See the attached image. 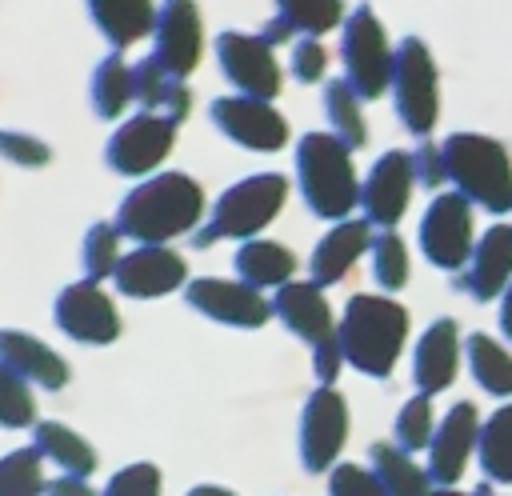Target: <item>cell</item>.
<instances>
[{
    "instance_id": "7bdbcfd3",
    "label": "cell",
    "mask_w": 512,
    "mask_h": 496,
    "mask_svg": "<svg viewBox=\"0 0 512 496\" xmlns=\"http://www.w3.org/2000/svg\"><path fill=\"white\" fill-rule=\"evenodd\" d=\"M412 172H416V180L420 184H428V188H440L444 180H448V172H444V152H440V144H432V140H424L416 152H412Z\"/></svg>"
},
{
    "instance_id": "2e32d148",
    "label": "cell",
    "mask_w": 512,
    "mask_h": 496,
    "mask_svg": "<svg viewBox=\"0 0 512 496\" xmlns=\"http://www.w3.org/2000/svg\"><path fill=\"white\" fill-rule=\"evenodd\" d=\"M184 300L200 316H208L216 324H228V328H260L272 316V300L264 292H256V288H248L240 280H224V276H196V280H188Z\"/></svg>"
},
{
    "instance_id": "d6a6232c",
    "label": "cell",
    "mask_w": 512,
    "mask_h": 496,
    "mask_svg": "<svg viewBox=\"0 0 512 496\" xmlns=\"http://www.w3.org/2000/svg\"><path fill=\"white\" fill-rule=\"evenodd\" d=\"M276 16L300 40H320L324 32H332L336 24L344 28V20H348L344 16V4H336V0H284Z\"/></svg>"
},
{
    "instance_id": "f546056e",
    "label": "cell",
    "mask_w": 512,
    "mask_h": 496,
    "mask_svg": "<svg viewBox=\"0 0 512 496\" xmlns=\"http://www.w3.org/2000/svg\"><path fill=\"white\" fill-rule=\"evenodd\" d=\"M464 356H468V368H472V376L484 392L512 396V352L504 344H496V336L472 332L464 340Z\"/></svg>"
},
{
    "instance_id": "ab89813d",
    "label": "cell",
    "mask_w": 512,
    "mask_h": 496,
    "mask_svg": "<svg viewBox=\"0 0 512 496\" xmlns=\"http://www.w3.org/2000/svg\"><path fill=\"white\" fill-rule=\"evenodd\" d=\"M0 156L12 160V164H20V168H44L52 160V148L40 136H32V132L4 128L0 132Z\"/></svg>"
},
{
    "instance_id": "f35d334b",
    "label": "cell",
    "mask_w": 512,
    "mask_h": 496,
    "mask_svg": "<svg viewBox=\"0 0 512 496\" xmlns=\"http://www.w3.org/2000/svg\"><path fill=\"white\" fill-rule=\"evenodd\" d=\"M104 496H160V468L148 460L124 464L120 472H112V480L104 484Z\"/></svg>"
},
{
    "instance_id": "d590c367",
    "label": "cell",
    "mask_w": 512,
    "mask_h": 496,
    "mask_svg": "<svg viewBox=\"0 0 512 496\" xmlns=\"http://www.w3.org/2000/svg\"><path fill=\"white\" fill-rule=\"evenodd\" d=\"M120 232H116V224H108V220H96L88 232H84V244H80V264H84V272H88V280H108V276H116V264H120Z\"/></svg>"
},
{
    "instance_id": "277c9868",
    "label": "cell",
    "mask_w": 512,
    "mask_h": 496,
    "mask_svg": "<svg viewBox=\"0 0 512 496\" xmlns=\"http://www.w3.org/2000/svg\"><path fill=\"white\" fill-rule=\"evenodd\" d=\"M440 152L452 192H460L468 204L488 208L492 216L512 212V156L500 140L484 132H452Z\"/></svg>"
},
{
    "instance_id": "836d02e7",
    "label": "cell",
    "mask_w": 512,
    "mask_h": 496,
    "mask_svg": "<svg viewBox=\"0 0 512 496\" xmlns=\"http://www.w3.org/2000/svg\"><path fill=\"white\" fill-rule=\"evenodd\" d=\"M432 432H436V424H432V396L416 392L412 400L400 404V412L392 420V444L412 456V452H424L432 444Z\"/></svg>"
},
{
    "instance_id": "ac0fdd59",
    "label": "cell",
    "mask_w": 512,
    "mask_h": 496,
    "mask_svg": "<svg viewBox=\"0 0 512 496\" xmlns=\"http://www.w3.org/2000/svg\"><path fill=\"white\" fill-rule=\"evenodd\" d=\"M116 292L132 300H156L176 288H188V264L168 244H136L116 264Z\"/></svg>"
},
{
    "instance_id": "e0dca14e",
    "label": "cell",
    "mask_w": 512,
    "mask_h": 496,
    "mask_svg": "<svg viewBox=\"0 0 512 496\" xmlns=\"http://www.w3.org/2000/svg\"><path fill=\"white\" fill-rule=\"evenodd\" d=\"M204 52V24H200V8L188 0H172L156 12V32H152V60L172 76V80H188L192 68L200 64Z\"/></svg>"
},
{
    "instance_id": "30bf717a",
    "label": "cell",
    "mask_w": 512,
    "mask_h": 496,
    "mask_svg": "<svg viewBox=\"0 0 512 496\" xmlns=\"http://www.w3.org/2000/svg\"><path fill=\"white\" fill-rule=\"evenodd\" d=\"M348 440V404L336 388H312L300 408V464L304 472H332Z\"/></svg>"
},
{
    "instance_id": "484cf974",
    "label": "cell",
    "mask_w": 512,
    "mask_h": 496,
    "mask_svg": "<svg viewBox=\"0 0 512 496\" xmlns=\"http://www.w3.org/2000/svg\"><path fill=\"white\" fill-rule=\"evenodd\" d=\"M132 84H136V100L144 104V112H156V116H168V120H184L188 108H192V92L184 80H172L152 56L136 60L132 64Z\"/></svg>"
},
{
    "instance_id": "b9f144b4",
    "label": "cell",
    "mask_w": 512,
    "mask_h": 496,
    "mask_svg": "<svg viewBox=\"0 0 512 496\" xmlns=\"http://www.w3.org/2000/svg\"><path fill=\"white\" fill-rule=\"evenodd\" d=\"M328 68V48L320 40H296L292 44V76L300 84H320Z\"/></svg>"
},
{
    "instance_id": "7402d4cb",
    "label": "cell",
    "mask_w": 512,
    "mask_h": 496,
    "mask_svg": "<svg viewBox=\"0 0 512 496\" xmlns=\"http://www.w3.org/2000/svg\"><path fill=\"white\" fill-rule=\"evenodd\" d=\"M0 364L8 372H16L24 384H36L48 392H60L72 376L68 360L56 348H48L40 336L20 332V328H0Z\"/></svg>"
},
{
    "instance_id": "83f0119b",
    "label": "cell",
    "mask_w": 512,
    "mask_h": 496,
    "mask_svg": "<svg viewBox=\"0 0 512 496\" xmlns=\"http://www.w3.org/2000/svg\"><path fill=\"white\" fill-rule=\"evenodd\" d=\"M368 468H372V476L380 480V488H384V496H428L432 492V484H428V472L408 456V452H400L396 444H372L368 448Z\"/></svg>"
},
{
    "instance_id": "9a60e30c",
    "label": "cell",
    "mask_w": 512,
    "mask_h": 496,
    "mask_svg": "<svg viewBox=\"0 0 512 496\" xmlns=\"http://www.w3.org/2000/svg\"><path fill=\"white\" fill-rule=\"evenodd\" d=\"M412 184H416V172H412V152H400V148H388L364 176L360 184V208H364V220L380 232H392L400 224V216L408 212V200H412Z\"/></svg>"
},
{
    "instance_id": "5bb4252c",
    "label": "cell",
    "mask_w": 512,
    "mask_h": 496,
    "mask_svg": "<svg viewBox=\"0 0 512 496\" xmlns=\"http://www.w3.org/2000/svg\"><path fill=\"white\" fill-rule=\"evenodd\" d=\"M212 124L240 148L252 152H276L288 144V120L268 104V100H252V96H216L208 104Z\"/></svg>"
},
{
    "instance_id": "603a6c76",
    "label": "cell",
    "mask_w": 512,
    "mask_h": 496,
    "mask_svg": "<svg viewBox=\"0 0 512 496\" xmlns=\"http://www.w3.org/2000/svg\"><path fill=\"white\" fill-rule=\"evenodd\" d=\"M368 248H372V224L368 220H340V224H332L320 236V244L312 248V260H308L312 284L316 288L340 284Z\"/></svg>"
},
{
    "instance_id": "ffe728a7",
    "label": "cell",
    "mask_w": 512,
    "mask_h": 496,
    "mask_svg": "<svg viewBox=\"0 0 512 496\" xmlns=\"http://www.w3.org/2000/svg\"><path fill=\"white\" fill-rule=\"evenodd\" d=\"M508 284H512V224H492V228L476 240L472 260H468V268L460 272V288H464L472 300L488 304V300L504 296Z\"/></svg>"
},
{
    "instance_id": "7c38bea8",
    "label": "cell",
    "mask_w": 512,
    "mask_h": 496,
    "mask_svg": "<svg viewBox=\"0 0 512 496\" xmlns=\"http://www.w3.org/2000/svg\"><path fill=\"white\" fill-rule=\"evenodd\" d=\"M52 320L76 344H112L120 336V312H116L112 296L104 292V284H96L88 276L76 280V284H68L56 296Z\"/></svg>"
},
{
    "instance_id": "4dcf8cb0",
    "label": "cell",
    "mask_w": 512,
    "mask_h": 496,
    "mask_svg": "<svg viewBox=\"0 0 512 496\" xmlns=\"http://www.w3.org/2000/svg\"><path fill=\"white\" fill-rule=\"evenodd\" d=\"M476 456H480V468L488 480L512 484V404H504L488 420H480Z\"/></svg>"
},
{
    "instance_id": "6da1fadb",
    "label": "cell",
    "mask_w": 512,
    "mask_h": 496,
    "mask_svg": "<svg viewBox=\"0 0 512 496\" xmlns=\"http://www.w3.org/2000/svg\"><path fill=\"white\" fill-rule=\"evenodd\" d=\"M204 216V188L188 172H156L140 180L116 212V232L136 244H168L184 236Z\"/></svg>"
},
{
    "instance_id": "ee69618b",
    "label": "cell",
    "mask_w": 512,
    "mask_h": 496,
    "mask_svg": "<svg viewBox=\"0 0 512 496\" xmlns=\"http://www.w3.org/2000/svg\"><path fill=\"white\" fill-rule=\"evenodd\" d=\"M340 368H344V352H340V340H336V336L320 340V344L312 348V372H316L320 388H332V384H336V376H340Z\"/></svg>"
},
{
    "instance_id": "cb8c5ba5",
    "label": "cell",
    "mask_w": 512,
    "mask_h": 496,
    "mask_svg": "<svg viewBox=\"0 0 512 496\" xmlns=\"http://www.w3.org/2000/svg\"><path fill=\"white\" fill-rule=\"evenodd\" d=\"M232 268H236V280L248 284V288H256V292L260 288H284V284H292L296 252L284 248V244H276V240L256 236V240H248V244L236 248Z\"/></svg>"
},
{
    "instance_id": "8d00e7d4",
    "label": "cell",
    "mask_w": 512,
    "mask_h": 496,
    "mask_svg": "<svg viewBox=\"0 0 512 496\" xmlns=\"http://www.w3.org/2000/svg\"><path fill=\"white\" fill-rule=\"evenodd\" d=\"M368 256H372V276H376L380 288L396 292V288L408 284V248L396 232H376Z\"/></svg>"
},
{
    "instance_id": "f6af8a7d",
    "label": "cell",
    "mask_w": 512,
    "mask_h": 496,
    "mask_svg": "<svg viewBox=\"0 0 512 496\" xmlns=\"http://www.w3.org/2000/svg\"><path fill=\"white\" fill-rule=\"evenodd\" d=\"M44 492H48V496H100L84 476H64V472H60V476H52Z\"/></svg>"
},
{
    "instance_id": "c3c4849f",
    "label": "cell",
    "mask_w": 512,
    "mask_h": 496,
    "mask_svg": "<svg viewBox=\"0 0 512 496\" xmlns=\"http://www.w3.org/2000/svg\"><path fill=\"white\" fill-rule=\"evenodd\" d=\"M432 496H492L488 484H480L476 492H460V488H432Z\"/></svg>"
},
{
    "instance_id": "8fae6325",
    "label": "cell",
    "mask_w": 512,
    "mask_h": 496,
    "mask_svg": "<svg viewBox=\"0 0 512 496\" xmlns=\"http://www.w3.org/2000/svg\"><path fill=\"white\" fill-rule=\"evenodd\" d=\"M172 144H176V120L156 116V112H140L108 136L104 160L120 176H148V172H156V164L168 160Z\"/></svg>"
},
{
    "instance_id": "4316f807",
    "label": "cell",
    "mask_w": 512,
    "mask_h": 496,
    "mask_svg": "<svg viewBox=\"0 0 512 496\" xmlns=\"http://www.w3.org/2000/svg\"><path fill=\"white\" fill-rule=\"evenodd\" d=\"M32 448H36L44 460L60 464L64 476H84V480H88V476L96 472V448H92L76 428L60 424V420H36V428H32Z\"/></svg>"
},
{
    "instance_id": "74e56055",
    "label": "cell",
    "mask_w": 512,
    "mask_h": 496,
    "mask_svg": "<svg viewBox=\"0 0 512 496\" xmlns=\"http://www.w3.org/2000/svg\"><path fill=\"white\" fill-rule=\"evenodd\" d=\"M0 428H36V396L4 364H0Z\"/></svg>"
},
{
    "instance_id": "52a82bcc",
    "label": "cell",
    "mask_w": 512,
    "mask_h": 496,
    "mask_svg": "<svg viewBox=\"0 0 512 496\" xmlns=\"http://www.w3.org/2000/svg\"><path fill=\"white\" fill-rule=\"evenodd\" d=\"M392 104L412 136H428L440 120V72L420 36H404L392 60Z\"/></svg>"
},
{
    "instance_id": "ba28073f",
    "label": "cell",
    "mask_w": 512,
    "mask_h": 496,
    "mask_svg": "<svg viewBox=\"0 0 512 496\" xmlns=\"http://www.w3.org/2000/svg\"><path fill=\"white\" fill-rule=\"evenodd\" d=\"M476 248L472 204L460 192H436L420 216V252L444 272H464Z\"/></svg>"
},
{
    "instance_id": "44dd1931",
    "label": "cell",
    "mask_w": 512,
    "mask_h": 496,
    "mask_svg": "<svg viewBox=\"0 0 512 496\" xmlns=\"http://www.w3.org/2000/svg\"><path fill=\"white\" fill-rule=\"evenodd\" d=\"M460 372V324L452 316H440L424 328L412 352V380L424 396L444 392Z\"/></svg>"
},
{
    "instance_id": "1f68e13d",
    "label": "cell",
    "mask_w": 512,
    "mask_h": 496,
    "mask_svg": "<svg viewBox=\"0 0 512 496\" xmlns=\"http://www.w3.org/2000/svg\"><path fill=\"white\" fill-rule=\"evenodd\" d=\"M324 112H328L332 136L348 152L368 144V124H364V112H360V96L348 88V80H328L324 84Z\"/></svg>"
},
{
    "instance_id": "d4e9b609",
    "label": "cell",
    "mask_w": 512,
    "mask_h": 496,
    "mask_svg": "<svg viewBox=\"0 0 512 496\" xmlns=\"http://www.w3.org/2000/svg\"><path fill=\"white\" fill-rule=\"evenodd\" d=\"M88 12H92V24L112 44V52H124L140 36H152L156 32V12L160 8H152L144 0H92Z\"/></svg>"
},
{
    "instance_id": "8992f818",
    "label": "cell",
    "mask_w": 512,
    "mask_h": 496,
    "mask_svg": "<svg viewBox=\"0 0 512 496\" xmlns=\"http://www.w3.org/2000/svg\"><path fill=\"white\" fill-rule=\"evenodd\" d=\"M340 60H344V80L360 100H376L380 92H388L396 48L388 44V32H384L380 16L368 4L352 8L348 20H344V28H340Z\"/></svg>"
},
{
    "instance_id": "bcb514c9",
    "label": "cell",
    "mask_w": 512,
    "mask_h": 496,
    "mask_svg": "<svg viewBox=\"0 0 512 496\" xmlns=\"http://www.w3.org/2000/svg\"><path fill=\"white\" fill-rule=\"evenodd\" d=\"M500 332L512 340V284H508V292L500 296Z\"/></svg>"
},
{
    "instance_id": "3957f363",
    "label": "cell",
    "mask_w": 512,
    "mask_h": 496,
    "mask_svg": "<svg viewBox=\"0 0 512 496\" xmlns=\"http://www.w3.org/2000/svg\"><path fill=\"white\" fill-rule=\"evenodd\" d=\"M296 184L312 216L320 220H352L348 212L360 204V180L352 168V152L332 132H304L296 140Z\"/></svg>"
},
{
    "instance_id": "60d3db41",
    "label": "cell",
    "mask_w": 512,
    "mask_h": 496,
    "mask_svg": "<svg viewBox=\"0 0 512 496\" xmlns=\"http://www.w3.org/2000/svg\"><path fill=\"white\" fill-rule=\"evenodd\" d=\"M328 496H384L380 480L364 464H336L328 472Z\"/></svg>"
},
{
    "instance_id": "681fc988",
    "label": "cell",
    "mask_w": 512,
    "mask_h": 496,
    "mask_svg": "<svg viewBox=\"0 0 512 496\" xmlns=\"http://www.w3.org/2000/svg\"><path fill=\"white\" fill-rule=\"evenodd\" d=\"M428 496H432V492H428Z\"/></svg>"
},
{
    "instance_id": "4fadbf2b",
    "label": "cell",
    "mask_w": 512,
    "mask_h": 496,
    "mask_svg": "<svg viewBox=\"0 0 512 496\" xmlns=\"http://www.w3.org/2000/svg\"><path fill=\"white\" fill-rule=\"evenodd\" d=\"M480 444V412L472 400H456L444 420H436V432H432V444H428V460H424V472H428V484L432 488H452L472 452Z\"/></svg>"
},
{
    "instance_id": "9c48e42d",
    "label": "cell",
    "mask_w": 512,
    "mask_h": 496,
    "mask_svg": "<svg viewBox=\"0 0 512 496\" xmlns=\"http://www.w3.org/2000/svg\"><path fill=\"white\" fill-rule=\"evenodd\" d=\"M216 60H220V72L224 80L236 88V96H252V100H268L280 92V64L272 56V48L264 44V36H252V32H236V28H224L216 36Z\"/></svg>"
},
{
    "instance_id": "5b68a950",
    "label": "cell",
    "mask_w": 512,
    "mask_h": 496,
    "mask_svg": "<svg viewBox=\"0 0 512 496\" xmlns=\"http://www.w3.org/2000/svg\"><path fill=\"white\" fill-rule=\"evenodd\" d=\"M288 200V176L280 172H256V176H244L236 184H228L212 208V220L192 232V244L196 248H208L216 240H256L260 228H268L280 208Z\"/></svg>"
},
{
    "instance_id": "e575fe53",
    "label": "cell",
    "mask_w": 512,
    "mask_h": 496,
    "mask_svg": "<svg viewBox=\"0 0 512 496\" xmlns=\"http://www.w3.org/2000/svg\"><path fill=\"white\" fill-rule=\"evenodd\" d=\"M44 488V456L32 444L0 456V496H40Z\"/></svg>"
},
{
    "instance_id": "f1b7e54d",
    "label": "cell",
    "mask_w": 512,
    "mask_h": 496,
    "mask_svg": "<svg viewBox=\"0 0 512 496\" xmlns=\"http://www.w3.org/2000/svg\"><path fill=\"white\" fill-rule=\"evenodd\" d=\"M136 100V84H132V64H124L120 52H108L96 72H92V112L100 120H116L128 104Z\"/></svg>"
},
{
    "instance_id": "d6986e66",
    "label": "cell",
    "mask_w": 512,
    "mask_h": 496,
    "mask_svg": "<svg viewBox=\"0 0 512 496\" xmlns=\"http://www.w3.org/2000/svg\"><path fill=\"white\" fill-rule=\"evenodd\" d=\"M272 316L292 332L300 336L304 344H320L328 336H336V316H332V304L324 296V288H316L312 280H292L284 288L272 292Z\"/></svg>"
},
{
    "instance_id": "7a4b0ae2",
    "label": "cell",
    "mask_w": 512,
    "mask_h": 496,
    "mask_svg": "<svg viewBox=\"0 0 512 496\" xmlns=\"http://www.w3.org/2000/svg\"><path fill=\"white\" fill-rule=\"evenodd\" d=\"M336 340L344 352V364H352L364 376H392L400 348L408 340V308L392 296H376V292H356L348 296L340 324H336Z\"/></svg>"
},
{
    "instance_id": "7dc6e473",
    "label": "cell",
    "mask_w": 512,
    "mask_h": 496,
    "mask_svg": "<svg viewBox=\"0 0 512 496\" xmlns=\"http://www.w3.org/2000/svg\"><path fill=\"white\" fill-rule=\"evenodd\" d=\"M188 496H236V492L224 484H196V488H188Z\"/></svg>"
}]
</instances>
